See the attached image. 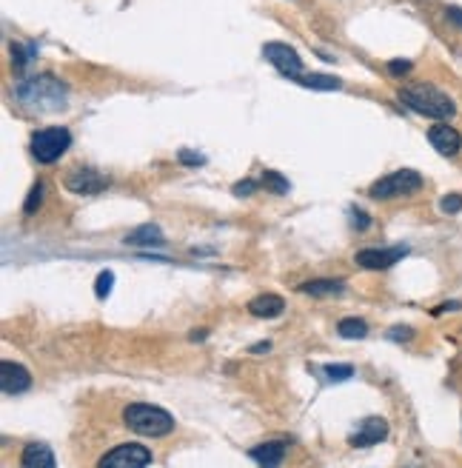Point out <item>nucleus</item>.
Returning a JSON list of instances; mask_svg holds the SVG:
<instances>
[{"label":"nucleus","mask_w":462,"mask_h":468,"mask_svg":"<svg viewBox=\"0 0 462 468\" xmlns=\"http://www.w3.org/2000/svg\"><path fill=\"white\" fill-rule=\"evenodd\" d=\"M260 183H263L268 191H274V194H288V191H291V183H288L280 172H271V169L263 172V180H260Z\"/></svg>","instance_id":"aec40b11"},{"label":"nucleus","mask_w":462,"mask_h":468,"mask_svg":"<svg viewBox=\"0 0 462 468\" xmlns=\"http://www.w3.org/2000/svg\"><path fill=\"white\" fill-rule=\"evenodd\" d=\"M71 146V131L63 128V126H49V128H40L35 131L32 138V155L40 160V163H54L60 160Z\"/></svg>","instance_id":"39448f33"},{"label":"nucleus","mask_w":462,"mask_h":468,"mask_svg":"<svg viewBox=\"0 0 462 468\" xmlns=\"http://www.w3.org/2000/svg\"><path fill=\"white\" fill-rule=\"evenodd\" d=\"M112 289H114V272H100V275H97V283H95V294H97L100 300H106V297L112 294Z\"/></svg>","instance_id":"4be33fe9"},{"label":"nucleus","mask_w":462,"mask_h":468,"mask_svg":"<svg viewBox=\"0 0 462 468\" xmlns=\"http://www.w3.org/2000/svg\"><path fill=\"white\" fill-rule=\"evenodd\" d=\"M18 100L35 112H60L69 103V86L52 75H35L18 83Z\"/></svg>","instance_id":"f257e3e1"},{"label":"nucleus","mask_w":462,"mask_h":468,"mask_svg":"<svg viewBox=\"0 0 462 468\" xmlns=\"http://www.w3.org/2000/svg\"><path fill=\"white\" fill-rule=\"evenodd\" d=\"M337 331H340V337H345V340H360V337H365V334H368V325L360 317H345V320H340Z\"/></svg>","instance_id":"6ab92c4d"},{"label":"nucleus","mask_w":462,"mask_h":468,"mask_svg":"<svg viewBox=\"0 0 462 468\" xmlns=\"http://www.w3.org/2000/svg\"><path fill=\"white\" fill-rule=\"evenodd\" d=\"M126 243L129 246H166V237H163V232L158 226L148 223V226H140L131 234H126Z\"/></svg>","instance_id":"f3484780"},{"label":"nucleus","mask_w":462,"mask_h":468,"mask_svg":"<svg viewBox=\"0 0 462 468\" xmlns=\"http://www.w3.org/2000/svg\"><path fill=\"white\" fill-rule=\"evenodd\" d=\"M326 374H328V380H351L354 377V366H348V363H331V366H326Z\"/></svg>","instance_id":"5701e85b"},{"label":"nucleus","mask_w":462,"mask_h":468,"mask_svg":"<svg viewBox=\"0 0 462 468\" xmlns=\"http://www.w3.org/2000/svg\"><path fill=\"white\" fill-rule=\"evenodd\" d=\"M300 292H302V294H312V297H334V294H343V292H345V283H343V280L323 277V280L302 283Z\"/></svg>","instance_id":"dca6fc26"},{"label":"nucleus","mask_w":462,"mask_h":468,"mask_svg":"<svg viewBox=\"0 0 462 468\" xmlns=\"http://www.w3.org/2000/svg\"><path fill=\"white\" fill-rule=\"evenodd\" d=\"M254 188H257L254 180H240V183H235V194H237V197H249Z\"/></svg>","instance_id":"cd10ccee"},{"label":"nucleus","mask_w":462,"mask_h":468,"mask_svg":"<svg viewBox=\"0 0 462 468\" xmlns=\"http://www.w3.org/2000/svg\"><path fill=\"white\" fill-rule=\"evenodd\" d=\"M268 349H271V343H257L251 352H254V354H263V352H268Z\"/></svg>","instance_id":"2f4dec72"},{"label":"nucleus","mask_w":462,"mask_h":468,"mask_svg":"<svg viewBox=\"0 0 462 468\" xmlns=\"http://www.w3.org/2000/svg\"><path fill=\"white\" fill-rule=\"evenodd\" d=\"M422 188V174L414 172V169H400V172H391L379 177L368 194L374 200H391V197H408V194H417Z\"/></svg>","instance_id":"20e7f679"},{"label":"nucleus","mask_w":462,"mask_h":468,"mask_svg":"<svg viewBox=\"0 0 462 468\" xmlns=\"http://www.w3.org/2000/svg\"><path fill=\"white\" fill-rule=\"evenodd\" d=\"M251 460L260 462V468H280V462L285 460V443L277 440V443H263V445H254L249 451Z\"/></svg>","instance_id":"ddd939ff"},{"label":"nucleus","mask_w":462,"mask_h":468,"mask_svg":"<svg viewBox=\"0 0 462 468\" xmlns=\"http://www.w3.org/2000/svg\"><path fill=\"white\" fill-rule=\"evenodd\" d=\"M297 83H300V86H305V89H317V92H334V89H340V86H343V80H340V78H334V75H323V72L300 75V78H297Z\"/></svg>","instance_id":"a211bd4d"},{"label":"nucleus","mask_w":462,"mask_h":468,"mask_svg":"<svg viewBox=\"0 0 462 468\" xmlns=\"http://www.w3.org/2000/svg\"><path fill=\"white\" fill-rule=\"evenodd\" d=\"M123 423L140 437H166L174 431V417L151 403H131L123 409Z\"/></svg>","instance_id":"7ed1b4c3"},{"label":"nucleus","mask_w":462,"mask_h":468,"mask_svg":"<svg viewBox=\"0 0 462 468\" xmlns=\"http://www.w3.org/2000/svg\"><path fill=\"white\" fill-rule=\"evenodd\" d=\"M180 163H183V166H191V169H194V166H203V163H206V157H203L200 152H191V149H180Z\"/></svg>","instance_id":"393cba45"},{"label":"nucleus","mask_w":462,"mask_h":468,"mask_svg":"<svg viewBox=\"0 0 462 468\" xmlns=\"http://www.w3.org/2000/svg\"><path fill=\"white\" fill-rule=\"evenodd\" d=\"M20 468H54V454L46 443H29L20 454Z\"/></svg>","instance_id":"4468645a"},{"label":"nucleus","mask_w":462,"mask_h":468,"mask_svg":"<svg viewBox=\"0 0 462 468\" xmlns=\"http://www.w3.org/2000/svg\"><path fill=\"white\" fill-rule=\"evenodd\" d=\"M397 97H400L411 112L425 114V117H434V120H448V117L456 114L454 100H451L442 89H437V86H431V83L405 86V89H400Z\"/></svg>","instance_id":"f03ea898"},{"label":"nucleus","mask_w":462,"mask_h":468,"mask_svg":"<svg viewBox=\"0 0 462 468\" xmlns=\"http://www.w3.org/2000/svg\"><path fill=\"white\" fill-rule=\"evenodd\" d=\"M439 209H442L445 215H456V212H462V194H445V197L439 200Z\"/></svg>","instance_id":"b1692460"},{"label":"nucleus","mask_w":462,"mask_h":468,"mask_svg":"<svg viewBox=\"0 0 462 468\" xmlns=\"http://www.w3.org/2000/svg\"><path fill=\"white\" fill-rule=\"evenodd\" d=\"M411 337H414V331L408 325H397L389 331V340H411Z\"/></svg>","instance_id":"bb28decb"},{"label":"nucleus","mask_w":462,"mask_h":468,"mask_svg":"<svg viewBox=\"0 0 462 468\" xmlns=\"http://www.w3.org/2000/svg\"><path fill=\"white\" fill-rule=\"evenodd\" d=\"M106 186H109V177L100 174V172L92 169V166H77V169H71V172L66 174V188H69L71 194H97V191H103Z\"/></svg>","instance_id":"6e6552de"},{"label":"nucleus","mask_w":462,"mask_h":468,"mask_svg":"<svg viewBox=\"0 0 462 468\" xmlns=\"http://www.w3.org/2000/svg\"><path fill=\"white\" fill-rule=\"evenodd\" d=\"M385 437H389V423H385L382 417H365V420L360 423V428L351 434V445L365 448V445L382 443Z\"/></svg>","instance_id":"9b49d317"},{"label":"nucleus","mask_w":462,"mask_h":468,"mask_svg":"<svg viewBox=\"0 0 462 468\" xmlns=\"http://www.w3.org/2000/svg\"><path fill=\"white\" fill-rule=\"evenodd\" d=\"M40 203H43V183L37 180V183L32 186L29 197H26V203H23V215H35V212L40 209Z\"/></svg>","instance_id":"412c9836"},{"label":"nucleus","mask_w":462,"mask_h":468,"mask_svg":"<svg viewBox=\"0 0 462 468\" xmlns=\"http://www.w3.org/2000/svg\"><path fill=\"white\" fill-rule=\"evenodd\" d=\"M263 57L274 66V69L283 75V78H300L302 75V60H300V54L288 46V43H277V40H271V43H266L263 46Z\"/></svg>","instance_id":"0eeeda50"},{"label":"nucleus","mask_w":462,"mask_h":468,"mask_svg":"<svg viewBox=\"0 0 462 468\" xmlns=\"http://www.w3.org/2000/svg\"><path fill=\"white\" fill-rule=\"evenodd\" d=\"M448 20H454L462 29V9L459 6H448Z\"/></svg>","instance_id":"7c9ffc66"},{"label":"nucleus","mask_w":462,"mask_h":468,"mask_svg":"<svg viewBox=\"0 0 462 468\" xmlns=\"http://www.w3.org/2000/svg\"><path fill=\"white\" fill-rule=\"evenodd\" d=\"M428 143H431L442 157H454V155H459V149H462V135H459L454 126H448V123H434V126L428 128Z\"/></svg>","instance_id":"9d476101"},{"label":"nucleus","mask_w":462,"mask_h":468,"mask_svg":"<svg viewBox=\"0 0 462 468\" xmlns=\"http://www.w3.org/2000/svg\"><path fill=\"white\" fill-rule=\"evenodd\" d=\"M351 223H354V226H357V229H362V232H365V229H368V226H371V220H368V215H362V212H360V209H354V212H351Z\"/></svg>","instance_id":"c85d7f7f"},{"label":"nucleus","mask_w":462,"mask_h":468,"mask_svg":"<svg viewBox=\"0 0 462 468\" xmlns=\"http://www.w3.org/2000/svg\"><path fill=\"white\" fill-rule=\"evenodd\" d=\"M0 388H4V394H23L32 388V374L23 366L6 360L0 366Z\"/></svg>","instance_id":"f8f14e48"},{"label":"nucleus","mask_w":462,"mask_h":468,"mask_svg":"<svg viewBox=\"0 0 462 468\" xmlns=\"http://www.w3.org/2000/svg\"><path fill=\"white\" fill-rule=\"evenodd\" d=\"M151 462V451L140 443H123L117 448H112L97 468H146Z\"/></svg>","instance_id":"423d86ee"},{"label":"nucleus","mask_w":462,"mask_h":468,"mask_svg":"<svg viewBox=\"0 0 462 468\" xmlns=\"http://www.w3.org/2000/svg\"><path fill=\"white\" fill-rule=\"evenodd\" d=\"M411 69H414L411 60H391V63H389V72H391L394 78H403V75H408Z\"/></svg>","instance_id":"a878e982"},{"label":"nucleus","mask_w":462,"mask_h":468,"mask_svg":"<svg viewBox=\"0 0 462 468\" xmlns=\"http://www.w3.org/2000/svg\"><path fill=\"white\" fill-rule=\"evenodd\" d=\"M408 254V246H389V248H362L357 251V263L362 269H371V272H382V269H391L394 263H400L403 257Z\"/></svg>","instance_id":"1a4fd4ad"},{"label":"nucleus","mask_w":462,"mask_h":468,"mask_svg":"<svg viewBox=\"0 0 462 468\" xmlns=\"http://www.w3.org/2000/svg\"><path fill=\"white\" fill-rule=\"evenodd\" d=\"M249 311H251L254 317L271 320V317H280V314L285 311V303H283V297H277V294H260V297H254V300L249 303Z\"/></svg>","instance_id":"2eb2a0df"},{"label":"nucleus","mask_w":462,"mask_h":468,"mask_svg":"<svg viewBox=\"0 0 462 468\" xmlns=\"http://www.w3.org/2000/svg\"><path fill=\"white\" fill-rule=\"evenodd\" d=\"M12 57L18 60V66H26V60H29L32 54H29V52H26L23 46H15V43H12Z\"/></svg>","instance_id":"c756f323"}]
</instances>
